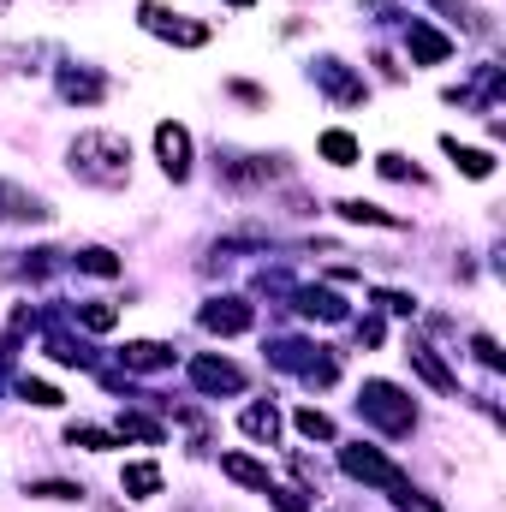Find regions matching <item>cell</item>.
<instances>
[{"instance_id": "1", "label": "cell", "mask_w": 506, "mask_h": 512, "mask_svg": "<svg viewBox=\"0 0 506 512\" xmlns=\"http://www.w3.org/2000/svg\"><path fill=\"white\" fill-rule=\"evenodd\" d=\"M66 155H72V173H78L84 185L114 191V185L131 179V143L120 137V131H78Z\"/></svg>"}, {"instance_id": "2", "label": "cell", "mask_w": 506, "mask_h": 512, "mask_svg": "<svg viewBox=\"0 0 506 512\" xmlns=\"http://www.w3.org/2000/svg\"><path fill=\"white\" fill-rule=\"evenodd\" d=\"M358 411L376 423L381 435H411V423H417L411 399H405L393 382H364V393H358Z\"/></svg>"}, {"instance_id": "3", "label": "cell", "mask_w": 506, "mask_h": 512, "mask_svg": "<svg viewBox=\"0 0 506 512\" xmlns=\"http://www.w3.org/2000/svg\"><path fill=\"white\" fill-rule=\"evenodd\" d=\"M280 370H292V376H304L310 387H334L340 382V364L322 352V346H304V340H280L274 352H268Z\"/></svg>"}, {"instance_id": "4", "label": "cell", "mask_w": 506, "mask_h": 512, "mask_svg": "<svg viewBox=\"0 0 506 512\" xmlns=\"http://www.w3.org/2000/svg\"><path fill=\"white\" fill-rule=\"evenodd\" d=\"M137 18H143V30H155V36H167V42H179V48H203V42H209V24H197V18H185V12H167L161 0H143Z\"/></svg>"}, {"instance_id": "5", "label": "cell", "mask_w": 506, "mask_h": 512, "mask_svg": "<svg viewBox=\"0 0 506 512\" xmlns=\"http://www.w3.org/2000/svg\"><path fill=\"white\" fill-rule=\"evenodd\" d=\"M340 465H346V477H358V483H381V489H405V471L376 453V447H364V441H352V447H340Z\"/></svg>"}, {"instance_id": "6", "label": "cell", "mask_w": 506, "mask_h": 512, "mask_svg": "<svg viewBox=\"0 0 506 512\" xmlns=\"http://www.w3.org/2000/svg\"><path fill=\"white\" fill-rule=\"evenodd\" d=\"M155 155H161V173H167V179H185V173H191V131L173 126V120H161V126H155Z\"/></svg>"}, {"instance_id": "7", "label": "cell", "mask_w": 506, "mask_h": 512, "mask_svg": "<svg viewBox=\"0 0 506 512\" xmlns=\"http://www.w3.org/2000/svg\"><path fill=\"white\" fill-rule=\"evenodd\" d=\"M197 322H203L209 334H245V328L256 322V310L245 304V298H209Z\"/></svg>"}, {"instance_id": "8", "label": "cell", "mask_w": 506, "mask_h": 512, "mask_svg": "<svg viewBox=\"0 0 506 512\" xmlns=\"http://www.w3.org/2000/svg\"><path fill=\"white\" fill-rule=\"evenodd\" d=\"M405 48H411V60H417V66H441V60L453 54V42H447L435 24H423V18H411V24H405Z\"/></svg>"}, {"instance_id": "9", "label": "cell", "mask_w": 506, "mask_h": 512, "mask_svg": "<svg viewBox=\"0 0 506 512\" xmlns=\"http://www.w3.org/2000/svg\"><path fill=\"white\" fill-rule=\"evenodd\" d=\"M191 382L203 387V393H245V370L227 364V358H197L191 364Z\"/></svg>"}, {"instance_id": "10", "label": "cell", "mask_w": 506, "mask_h": 512, "mask_svg": "<svg viewBox=\"0 0 506 512\" xmlns=\"http://www.w3.org/2000/svg\"><path fill=\"white\" fill-rule=\"evenodd\" d=\"M310 78H316L334 102H346V108H352V102H364V78H352L340 60H316V66H310Z\"/></svg>"}, {"instance_id": "11", "label": "cell", "mask_w": 506, "mask_h": 512, "mask_svg": "<svg viewBox=\"0 0 506 512\" xmlns=\"http://www.w3.org/2000/svg\"><path fill=\"white\" fill-rule=\"evenodd\" d=\"M405 358H411V370H417L423 382L435 387V393H447V399L459 393V376H453V370H447V364L435 358V346H423V340H411V352H405Z\"/></svg>"}, {"instance_id": "12", "label": "cell", "mask_w": 506, "mask_h": 512, "mask_svg": "<svg viewBox=\"0 0 506 512\" xmlns=\"http://www.w3.org/2000/svg\"><path fill=\"white\" fill-rule=\"evenodd\" d=\"M0 221H48V209H42V197H30L24 185H6V179H0Z\"/></svg>"}, {"instance_id": "13", "label": "cell", "mask_w": 506, "mask_h": 512, "mask_svg": "<svg viewBox=\"0 0 506 512\" xmlns=\"http://www.w3.org/2000/svg\"><path fill=\"white\" fill-rule=\"evenodd\" d=\"M298 298V316H316V322H346V304L328 292V286H304V292H292Z\"/></svg>"}, {"instance_id": "14", "label": "cell", "mask_w": 506, "mask_h": 512, "mask_svg": "<svg viewBox=\"0 0 506 512\" xmlns=\"http://www.w3.org/2000/svg\"><path fill=\"white\" fill-rule=\"evenodd\" d=\"M60 96L90 108V102H102V96H108V84H102L96 72H78V66H66V72H60Z\"/></svg>"}, {"instance_id": "15", "label": "cell", "mask_w": 506, "mask_h": 512, "mask_svg": "<svg viewBox=\"0 0 506 512\" xmlns=\"http://www.w3.org/2000/svg\"><path fill=\"white\" fill-rule=\"evenodd\" d=\"M120 358H126V370H143V376H149V370H167V364H173V346H161V340H131Z\"/></svg>"}, {"instance_id": "16", "label": "cell", "mask_w": 506, "mask_h": 512, "mask_svg": "<svg viewBox=\"0 0 506 512\" xmlns=\"http://www.w3.org/2000/svg\"><path fill=\"white\" fill-rule=\"evenodd\" d=\"M221 471H227L233 483H245V489H262V495L274 489V483H268V465H256V459H245V453H227V459H221Z\"/></svg>"}, {"instance_id": "17", "label": "cell", "mask_w": 506, "mask_h": 512, "mask_svg": "<svg viewBox=\"0 0 506 512\" xmlns=\"http://www.w3.org/2000/svg\"><path fill=\"white\" fill-rule=\"evenodd\" d=\"M447 155H453L459 173H471V179H489V173H495V155H489V149H465L459 137H447Z\"/></svg>"}, {"instance_id": "18", "label": "cell", "mask_w": 506, "mask_h": 512, "mask_svg": "<svg viewBox=\"0 0 506 512\" xmlns=\"http://www.w3.org/2000/svg\"><path fill=\"white\" fill-rule=\"evenodd\" d=\"M120 489L137 495V501H149V495H161V465H126V477H120Z\"/></svg>"}, {"instance_id": "19", "label": "cell", "mask_w": 506, "mask_h": 512, "mask_svg": "<svg viewBox=\"0 0 506 512\" xmlns=\"http://www.w3.org/2000/svg\"><path fill=\"white\" fill-rule=\"evenodd\" d=\"M239 429L256 435V441H274V435H280V411H274V405H251V411L239 417Z\"/></svg>"}, {"instance_id": "20", "label": "cell", "mask_w": 506, "mask_h": 512, "mask_svg": "<svg viewBox=\"0 0 506 512\" xmlns=\"http://www.w3.org/2000/svg\"><path fill=\"white\" fill-rule=\"evenodd\" d=\"M316 149H322L334 167H352V161H358V137H352V131H322V143H316Z\"/></svg>"}, {"instance_id": "21", "label": "cell", "mask_w": 506, "mask_h": 512, "mask_svg": "<svg viewBox=\"0 0 506 512\" xmlns=\"http://www.w3.org/2000/svg\"><path fill=\"white\" fill-rule=\"evenodd\" d=\"M72 316H78L90 334H108V328L120 322V310H114V304H102V298H90V304H72Z\"/></svg>"}, {"instance_id": "22", "label": "cell", "mask_w": 506, "mask_h": 512, "mask_svg": "<svg viewBox=\"0 0 506 512\" xmlns=\"http://www.w3.org/2000/svg\"><path fill=\"white\" fill-rule=\"evenodd\" d=\"M340 215H346V221H358V227H399V215H387V209H376V203H358V197H346V203H340Z\"/></svg>"}, {"instance_id": "23", "label": "cell", "mask_w": 506, "mask_h": 512, "mask_svg": "<svg viewBox=\"0 0 506 512\" xmlns=\"http://www.w3.org/2000/svg\"><path fill=\"white\" fill-rule=\"evenodd\" d=\"M298 435H310V441H334V417L316 411V405H304V411H298Z\"/></svg>"}, {"instance_id": "24", "label": "cell", "mask_w": 506, "mask_h": 512, "mask_svg": "<svg viewBox=\"0 0 506 512\" xmlns=\"http://www.w3.org/2000/svg\"><path fill=\"white\" fill-rule=\"evenodd\" d=\"M66 435H72V447H84V453H108V447H114V435L96 429V423H72Z\"/></svg>"}, {"instance_id": "25", "label": "cell", "mask_w": 506, "mask_h": 512, "mask_svg": "<svg viewBox=\"0 0 506 512\" xmlns=\"http://www.w3.org/2000/svg\"><path fill=\"white\" fill-rule=\"evenodd\" d=\"M72 262H78L84 274H102V280H108V274H120V256H114V251H102V245H90V251H78Z\"/></svg>"}, {"instance_id": "26", "label": "cell", "mask_w": 506, "mask_h": 512, "mask_svg": "<svg viewBox=\"0 0 506 512\" xmlns=\"http://www.w3.org/2000/svg\"><path fill=\"white\" fill-rule=\"evenodd\" d=\"M48 358H60V364H90V352H84L72 334H60V328L48 334Z\"/></svg>"}, {"instance_id": "27", "label": "cell", "mask_w": 506, "mask_h": 512, "mask_svg": "<svg viewBox=\"0 0 506 512\" xmlns=\"http://www.w3.org/2000/svg\"><path fill=\"white\" fill-rule=\"evenodd\" d=\"M120 435H131V441H149V447H155V441H161V423H155V417H137V411H126V417H120Z\"/></svg>"}, {"instance_id": "28", "label": "cell", "mask_w": 506, "mask_h": 512, "mask_svg": "<svg viewBox=\"0 0 506 512\" xmlns=\"http://www.w3.org/2000/svg\"><path fill=\"white\" fill-rule=\"evenodd\" d=\"M18 399H24V405H42V411H54V405H60V393H54V387L30 382V376H18Z\"/></svg>"}, {"instance_id": "29", "label": "cell", "mask_w": 506, "mask_h": 512, "mask_svg": "<svg viewBox=\"0 0 506 512\" xmlns=\"http://www.w3.org/2000/svg\"><path fill=\"white\" fill-rule=\"evenodd\" d=\"M24 495H36V501H78L84 489L78 483H24Z\"/></svg>"}, {"instance_id": "30", "label": "cell", "mask_w": 506, "mask_h": 512, "mask_svg": "<svg viewBox=\"0 0 506 512\" xmlns=\"http://www.w3.org/2000/svg\"><path fill=\"white\" fill-rule=\"evenodd\" d=\"M376 304L387 310V316H417V298H405V292H381Z\"/></svg>"}, {"instance_id": "31", "label": "cell", "mask_w": 506, "mask_h": 512, "mask_svg": "<svg viewBox=\"0 0 506 512\" xmlns=\"http://www.w3.org/2000/svg\"><path fill=\"white\" fill-rule=\"evenodd\" d=\"M268 495H274V507H280V512H304V507H310V501H304V489H268Z\"/></svg>"}, {"instance_id": "32", "label": "cell", "mask_w": 506, "mask_h": 512, "mask_svg": "<svg viewBox=\"0 0 506 512\" xmlns=\"http://www.w3.org/2000/svg\"><path fill=\"white\" fill-rule=\"evenodd\" d=\"M471 346H477V358H483V364H489V370H501L506 358H501V346H495V340H489V334H477V340H471Z\"/></svg>"}, {"instance_id": "33", "label": "cell", "mask_w": 506, "mask_h": 512, "mask_svg": "<svg viewBox=\"0 0 506 512\" xmlns=\"http://www.w3.org/2000/svg\"><path fill=\"white\" fill-rule=\"evenodd\" d=\"M381 173L387 179H417V167H405V155H381Z\"/></svg>"}, {"instance_id": "34", "label": "cell", "mask_w": 506, "mask_h": 512, "mask_svg": "<svg viewBox=\"0 0 506 512\" xmlns=\"http://www.w3.org/2000/svg\"><path fill=\"white\" fill-rule=\"evenodd\" d=\"M399 512H441V507L423 501V495H411V489H399Z\"/></svg>"}, {"instance_id": "35", "label": "cell", "mask_w": 506, "mask_h": 512, "mask_svg": "<svg viewBox=\"0 0 506 512\" xmlns=\"http://www.w3.org/2000/svg\"><path fill=\"white\" fill-rule=\"evenodd\" d=\"M233 96H239V102H251V108H262V102H268V96H262L256 84H233Z\"/></svg>"}, {"instance_id": "36", "label": "cell", "mask_w": 506, "mask_h": 512, "mask_svg": "<svg viewBox=\"0 0 506 512\" xmlns=\"http://www.w3.org/2000/svg\"><path fill=\"white\" fill-rule=\"evenodd\" d=\"M358 334H364V346H376V340H381V322H376V316H364V322H358Z\"/></svg>"}, {"instance_id": "37", "label": "cell", "mask_w": 506, "mask_h": 512, "mask_svg": "<svg viewBox=\"0 0 506 512\" xmlns=\"http://www.w3.org/2000/svg\"><path fill=\"white\" fill-rule=\"evenodd\" d=\"M227 6H251V0H227Z\"/></svg>"}, {"instance_id": "38", "label": "cell", "mask_w": 506, "mask_h": 512, "mask_svg": "<svg viewBox=\"0 0 506 512\" xmlns=\"http://www.w3.org/2000/svg\"><path fill=\"white\" fill-rule=\"evenodd\" d=\"M6 6H12V0H0V12H6Z\"/></svg>"}]
</instances>
